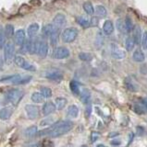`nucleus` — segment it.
Returning a JSON list of instances; mask_svg holds the SVG:
<instances>
[{"instance_id":"1","label":"nucleus","mask_w":147,"mask_h":147,"mask_svg":"<svg viewBox=\"0 0 147 147\" xmlns=\"http://www.w3.org/2000/svg\"><path fill=\"white\" fill-rule=\"evenodd\" d=\"M73 128V122L70 121H61L53 124L51 127H49L45 130H43L37 132V135L44 136L49 135L50 137L56 138L68 133Z\"/></svg>"},{"instance_id":"2","label":"nucleus","mask_w":147,"mask_h":147,"mask_svg":"<svg viewBox=\"0 0 147 147\" xmlns=\"http://www.w3.org/2000/svg\"><path fill=\"white\" fill-rule=\"evenodd\" d=\"M31 79V76H21V75H11L6 77H2L0 82H10L14 85H23L29 83Z\"/></svg>"},{"instance_id":"3","label":"nucleus","mask_w":147,"mask_h":147,"mask_svg":"<svg viewBox=\"0 0 147 147\" xmlns=\"http://www.w3.org/2000/svg\"><path fill=\"white\" fill-rule=\"evenodd\" d=\"M23 95H24L23 92L19 89H11L8 92V94L6 96V99L8 102L16 106L19 104V102L21 100Z\"/></svg>"},{"instance_id":"4","label":"nucleus","mask_w":147,"mask_h":147,"mask_svg":"<svg viewBox=\"0 0 147 147\" xmlns=\"http://www.w3.org/2000/svg\"><path fill=\"white\" fill-rule=\"evenodd\" d=\"M77 36H78V30L75 28H68V29H66L62 32L61 38L64 42L70 43L72 42L73 40H75Z\"/></svg>"},{"instance_id":"5","label":"nucleus","mask_w":147,"mask_h":147,"mask_svg":"<svg viewBox=\"0 0 147 147\" xmlns=\"http://www.w3.org/2000/svg\"><path fill=\"white\" fill-rule=\"evenodd\" d=\"M14 63L16 65H18L19 67H21L23 68L24 70H27V71H31V72H34L36 70V68L34 65H33L31 63H28L26 61V60L21 56V55H17L14 59Z\"/></svg>"},{"instance_id":"6","label":"nucleus","mask_w":147,"mask_h":147,"mask_svg":"<svg viewBox=\"0 0 147 147\" xmlns=\"http://www.w3.org/2000/svg\"><path fill=\"white\" fill-rule=\"evenodd\" d=\"M14 44H13L11 41H8L6 43L5 47H4V60L5 62L10 64L14 56Z\"/></svg>"},{"instance_id":"7","label":"nucleus","mask_w":147,"mask_h":147,"mask_svg":"<svg viewBox=\"0 0 147 147\" xmlns=\"http://www.w3.org/2000/svg\"><path fill=\"white\" fill-rule=\"evenodd\" d=\"M52 56H53V58L58 59V60L65 59L70 56V51H68V49H67L66 47H57L54 50Z\"/></svg>"},{"instance_id":"8","label":"nucleus","mask_w":147,"mask_h":147,"mask_svg":"<svg viewBox=\"0 0 147 147\" xmlns=\"http://www.w3.org/2000/svg\"><path fill=\"white\" fill-rule=\"evenodd\" d=\"M25 110L27 112V116L30 119H35L39 116V108L35 105H26Z\"/></svg>"},{"instance_id":"9","label":"nucleus","mask_w":147,"mask_h":147,"mask_svg":"<svg viewBox=\"0 0 147 147\" xmlns=\"http://www.w3.org/2000/svg\"><path fill=\"white\" fill-rule=\"evenodd\" d=\"M45 76H46L48 79H50V80L59 82L62 79L63 74L60 71L57 70V69H52V70L46 72V74H45Z\"/></svg>"},{"instance_id":"10","label":"nucleus","mask_w":147,"mask_h":147,"mask_svg":"<svg viewBox=\"0 0 147 147\" xmlns=\"http://www.w3.org/2000/svg\"><path fill=\"white\" fill-rule=\"evenodd\" d=\"M66 17L63 15V14H57L55 16L54 20H53V24L56 26L57 29H60L64 25L66 24Z\"/></svg>"},{"instance_id":"11","label":"nucleus","mask_w":147,"mask_h":147,"mask_svg":"<svg viewBox=\"0 0 147 147\" xmlns=\"http://www.w3.org/2000/svg\"><path fill=\"white\" fill-rule=\"evenodd\" d=\"M25 41V31L23 30H18L15 32V43L18 46H22Z\"/></svg>"},{"instance_id":"12","label":"nucleus","mask_w":147,"mask_h":147,"mask_svg":"<svg viewBox=\"0 0 147 147\" xmlns=\"http://www.w3.org/2000/svg\"><path fill=\"white\" fill-rule=\"evenodd\" d=\"M48 53V44L45 40H40V44L38 47V52L37 54L40 57H45Z\"/></svg>"},{"instance_id":"13","label":"nucleus","mask_w":147,"mask_h":147,"mask_svg":"<svg viewBox=\"0 0 147 147\" xmlns=\"http://www.w3.org/2000/svg\"><path fill=\"white\" fill-rule=\"evenodd\" d=\"M57 30H59V29H57V28L52 23V24H47V25H45V26L43 28L42 33H43V35L45 36V37H50V36H51V35L54 33V32H56Z\"/></svg>"},{"instance_id":"14","label":"nucleus","mask_w":147,"mask_h":147,"mask_svg":"<svg viewBox=\"0 0 147 147\" xmlns=\"http://www.w3.org/2000/svg\"><path fill=\"white\" fill-rule=\"evenodd\" d=\"M56 109L57 107L53 102H45L43 106V115L47 116V115L53 113Z\"/></svg>"},{"instance_id":"15","label":"nucleus","mask_w":147,"mask_h":147,"mask_svg":"<svg viewBox=\"0 0 147 147\" xmlns=\"http://www.w3.org/2000/svg\"><path fill=\"white\" fill-rule=\"evenodd\" d=\"M13 113V108L11 107H5L2 109H0V119L2 121H7L8 119Z\"/></svg>"},{"instance_id":"16","label":"nucleus","mask_w":147,"mask_h":147,"mask_svg":"<svg viewBox=\"0 0 147 147\" xmlns=\"http://www.w3.org/2000/svg\"><path fill=\"white\" fill-rule=\"evenodd\" d=\"M111 54L114 58L116 59H122L125 57V52L120 48H118L117 45H112L111 48Z\"/></svg>"},{"instance_id":"17","label":"nucleus","mask_w":147,"mask_h":147,"mask_svg":"<svg viewBox=\"0 0 147 147\" xmlns=\"http://www.w3.org/2000/svg\"><path fill=\"white\" fill-rule=\"evenodd\" d=\"M117 29L119 32H121L122 34H127L129 33V30H128V27H127V24H126V21L125 20H122V18H120V20H117Z\"/></svg>"},{"instance_id":"18","label":"nucleus","mask_w":147,"mask_h":147,"mask_svg":"<svg viewBox=\"0 0 147 147\" xmlns=\"http://www.w3.org/2000/svg\"><path fill=\"white\" fill-rule=\"evenodd\" d=\"M132 59L137 63H142L145 60V55L141 49H137L132 54Z\"/></svg>"},{"instance_id":"19","label":"nucleus","mask_w":147,"mask_h":147,"mask_svg":"<svg viewBox=\"0 0 147 147\" xmlns=\"http://www.w3.org/2000/svg\"><path fill=\"white\" fill-rule=\"evenodd\" d=\"M132 39L134 40L136 44H140L142 40V30L139 26L134 27V29L132 30Z\"/></svg>"},{"instance_id":"20","label":"nucleus","mask_w":147,"mask_h":147,"mask_svg":"<svg viewBox=\"0 0 147 147\" xmlns=\"http://www.w3.org/2000/svg\"><path fill=\"white\" fill-rule=\"evenodd\" d=\"M39 29H40L39 24H37V23H33V24H31L28 27V29H27V34H28L30 38H34V37L37 34Z\"/></svg>"},{"instance_id":"21","label":"nucleus","mask_w":147,"mask_h":147,"mask_svg":"<svg viewBox=\"0 0 147 147\" xmlns=\"http://www.w3.org/2000/svg\"><path fill=\"white\" fill-rule=\"evenodd\" d=\"M103 31L105 35H110L113 33L114 31V25L113 23L110 20L105 21L104 25H103Z\"/></svg>"},{"instance_id":"22","label":"nucleus","mask_w":147,"mask_h":147,"mask_svg":"<svg viewBox=\"0 0 147 147\" xmlns=\"http://www.w3.org/2000/svg\"><path fill=\"white\" fill-rule=\"evenodd\" d=\"M91 98V93L87 88H83L81 92V101L83 104H88Z\"/></svg>"},{"instance_id":"23","label":"nucleus","mask_w":147,"mask_h":147,"mask_svg":"<svg viewBox=\"0 0 147 147\" xmlns=\"http://www.w3.org/2000/svg\"><path fill=\"white\" fill-rule=\"evenodd\" d=\"M94 13L96 17L98 18H105L107 15V10L104 6H97L94 9Z\"/></svg>"},{"instance_id":"24","label":"nucleus","mask_w":147,"mask_h":147,"mask_svg":"<svg viewBox=\"0 0 147 147\" xmlns=\"http://www.w3.org/2000/svg\"><path fill=\"white\" fill-rule=\"evenodd\" d=\"M68 103V100L65 98H57L55 101V105H56L57 109L61 110L66 107V105Z\"/></svg>"},{"instance_id":"25","label":"nucleus","mask_w":147,"mask_h":147,"mask_svg":"<svg viewBox=\"0 0 147 147\" xmlns=\"http://www.w3.org/2000/svg\"><path fill=\"white\" fill-rule=\"evenodd\" d=\"M44 96L41 92H34V93L31 95V100L34 101V103H43L44 101Z\"/></svg>"},{"instance_id":"26","label":"nucleus","mask_w":147,"mask_h":147,"mask_svg":"<svg viewBox=\"0 0 147 147\" xmlns=\"http://www.w3.org/2000/svg\"><path fill=\"white\" fill-rule=\"evenodd\" d=\"M79 115V109H78L77 106L75 105H71L68 107V116H70L71 118H76Z\"/></svg>"},{"instance_id":"27","label":"nucleus","mask_w":147,"mask_h":147,"mask_svg":"<svg viewBox=\"0 0 147 147\" xmlns=\"http://www.w3.org/2000/svg\"><path fill=\"white\" fill-rule=\"evenodd\" d=\"M70 90L73 94H74L75 96H78L80 94V85H79V83H78L77 81H71L70 82Z\"/></svg>"},{"instance_id":"28","label":"nucleus","mask_w":147,"mask_h":147,"mask_svg":"<svg viewBox=\"0 0 147 147\" xmlns=\"http://www.w3.org/2000/svg\"><path fill=\"white\" fill-rule=\"evenodd\" d=\"M135 41L134 40L132 39V37H129V38L126 39L125 40V48L128 52H131L132 51V49L134 48V45H135Z\"/></svg>"},{"instance_id":"29","label":"nucleus","mask_w":147,"mask_h":147,"mask_svg":"<svg viewBox=\"0 0 147 147\" xmlns=\"http://www.w3.org/2000/svg\"><path fill=\"white\" fill-rule=\"evenodd\" d=\"M4 31H5L6 38L10 39L11 37L14 35V27H13L12 25H10V24H8L5 27V30H4Z\"/></svg>"},{"instance_id":"30","label":"nucleus","mask_w":147,"mask_h":147,"mask_svg":"<svg viewBox=\"0 0 147 147\" xmlns=\"http://www.w3.org/2000/svg\"><path fill=\"white\" fill-rule=\"evenodd\" d=\"M83 9L87 14H89V15H93V14H94V8L93 7V5H92V3H90V2H85L83 4Z\"/></svg>"},{"instance_id":"31","label":"nucleus","mask_w":147,"mask_h":147,"mask_svg":"<svg viewBox=\"0 0 147 147\" xmlns=\"http://www.w3.org/2000/svg\"><path fill=\"white\" fill-rule=\"evenodd\" d=\"M35 134H37V127L36 126H31L25 130V135L28 137H31Z\"/></svg>"},{"instance_id":"32","label":"nucleus","mask_w":147,"mask_h":147,"mask_svg":"<svg viewBox=\"0 0 147 147\" xmlns=\"http://www.w3.org/2000/svg\"><path fill=\"white\" fill-rule=\"evenodd\" d=\"M77 22L82 27V28H87L91 26V21H89L87 18H83V17H80L77 18Z\"/></svg>"},{"instance_id":"33","label":"nucleus","mask_w":147,"mask_h":147,"mask_svg":"<svg viewBox=\"0 0 147 147\" xmlns=\"http://www.w3.org/2000/svg\"><path fill=\"white\" fill-rule=\"evenodd\" d=\"M6 45V35L5 31L2 29V27L0 26V49L5 47Z\"/></svg>"},{"instance_id":"34","label":"nucleus","mask_w":147,"mask_h":147,"mask_svg":"<svg viewBox=\"0 0 147 147\" xmlns=\"http://www.w3.org/2000/svg\"><path fill=\"white\" fill-rule=\"evenodd\" d=\"M41 93L43 94V96H44L45 98H51L52 96V90L49 88V87L46 86H42L41 87Z\"/></svg>"},{"instance_id":"35","label":"nucleus","mask_w":147,"mask_h":147,"mask_svg":"<svg viewBox=\"0 0 147 147\" xmlns=\"http://www.w3.org/2000/svg\"><path fill=\"white\" fill-rule=\"evenodd\" d=\"M79 57L81 61H84V62H90L92 59H93V55L91 53H81L79 54Z\"/></svg>"},{"instance_id":"36","label":"nucleus","mask_w":147,"mask_h":147,"mask_svg":"<svg viewBox=\"0 0 147 147\" xmlns=\"http://www.w3.org/2000/svg\"><path fill=\"white\" fill-rule=\"evenodd\" d=\"M50 38V41H51V44L52 45H56L58 41V38H59V30H57L56 32H54V33L49 37Z\"/></svg>"},{"instance_id":"37","label":"nucleus","mask_w":147,"mask_h":147,"mask_svg":"<svg viewBox=\"0 0 147 147\" xmlns=\"http://www.w3.org/2000/svg\"><path fill=\"white\" fill-rule=\"evenodd\" d=\"M142 47H144V49L147 50V31H145L144 35H142Z\"/></svg>"},{"instance_id":"38","label":"nucleus","mask_w":147,"mask_h":147,"mask_svg":"<svg viewBox=\"0 0 147 147\" xmlns=\"http://www.w3.org/2000/svg\"><path fill=\"white\" fill-rule=\"evenodd\" d=\"M98 138H99V133L98 132H96V131L92 132V134H91V142H93V144L97 141Z\"/></svg>"},{"instance_id":"39","label":"nucleus","mask_w":147,"mask_h":147,"mask_svg":"<svg viewBox=\"0 0 147 147\" xmlns=\"http://www.w3.org/2000/svg\"><path fill=\"white\" fill-rule=\"evenodd\" d=\"M90 21H91V26H96L98 24V20L96 18H93Z\"/></svg>"},{"instance_id":"40","label":"nucleus","mask_w":147,"mask_h":147,"mask_svg":"<svg viewBox=\"0 0 147 147\" xmlns=\"http://www.w3.org/2000/svg\"><path fill=\"white\" fill-rule=\"evenodd\" d=\"M142 104H144V107L147 109V98H144V99H142Z\"/></svg>"},{"instance_id":"41","label":"nucleus","mask_w":147,"mask_h":147,"mask_svg":"<svg viewBox=\"0 0 147 147\" xmlns=\"http://www.w3.org/2000/svg\"><path fill=\"white\" fill-rule=\"evenodd\" d=\"M2 68H3V60L1 57H0V71L2 70Z\"/></svg>"},{"instance_id":"42","label":"nucleus","mask_w":147,"mask_h":147,"mask_svg":"<svg viewBox=\"0 0 147 147\" xmlns=\"http://www.w3.org/2000/svg\"><path fill=\"white\" fill-rule=\"evenodd\" d=\"M97 147H105V146H104L103 144H99V145H98Z\"/></svg>"},{"instance_id":"43","label":"nucleus","mask_w":147,"mask_h":147,"mask_svg":"<svg viewBox=\"0 0 147 147\" xmlns=\"http://www.w3.org/2000/svg\"><path fill=\"white\" fill-rule=\"evenodd\" d=\"M81 147H87L86 145H82V146H81Z\"/></svg>"}]
</instances>
